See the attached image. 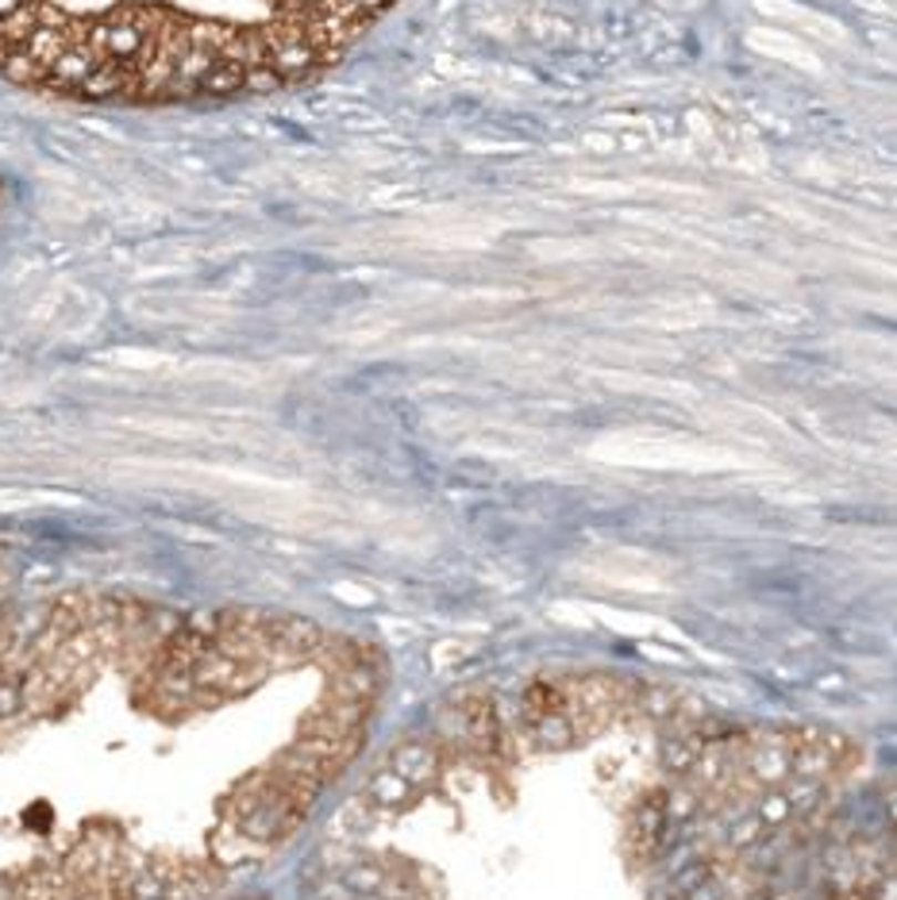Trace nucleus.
Segmentation results:
<instances>
[{"mask_svg": "<svg viewBox=\"0 0 897 900\" xmlns=\"http://www.w3.org/2000/svg\"><path fill=\"white\" fill-rule=\"evenodd\" d=\"M393 774L401 782H427L435 774V754L424 747V743H405L398 754H393Z\"/></svg>", "mask_w": 897, "mask_h": 900, "instance_id": "nucleus-1", "label": "nucleus"}, {"mask_svg": "<svg viewBox=\"0 0 897 900\" xmlns=\"http://www.w3.org/2000/svg\"><path fill=\"white\" fill-rule=\"evenodd\" d=\"M662 800H651V805H643V808H636V816H632V850L636 855H648V850L654 847V839H659V831H662Z\"/></svg>", "mask_w": 897, "mask_h": 900, "instance_id": "nucleus-2", "label": "nucleus"}]
</instances>
